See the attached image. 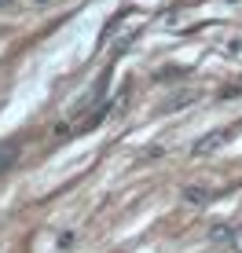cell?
I'll list each match as a JSON object with an SVG mask.
<instances>
[{
	"mask_svg": "<svg viewBox=\"0 0 242 253\" xmlns=\"http://www.w3.org/2000/svg\"><path fill=\"white\" fill-rule=\"evenodd\" d=\"M0 4H11V0H0Z\"/></svg>",
	"mask_w": 242,
	"mask_h": 253,
	"instance_id": "6",
	"label": "cell"
},
{
	"mask_svg": "<svg viewBox=\"0 0 242 253\" xmlns=\"http://www.w3.org/2000/svg\"><path fill=\"white\" fill-rule=\"evenodd\" d=\"M128 92H132V88H128V84H121V92L114 95V99H110V114H125V99H128Z\"/></svg>",
	"mask_w": 242,
	"mask_h": 253,
	"instance_id": "4",
	"label": "cell"
},
{
	"mask_svg": "<svg viewBox=\"0 0 242 253\" xmlns=\"http://www.w3.org/2000/svg\"><path fill=\"white\" fill-rule=\"evenodd\" d=\"M228 139H231V128H213V132H205V136L191 147V154H195V158H202V154H209V151H217V147H224Z\"/></svg>",
	"mask_w": 242,
	"mask_h": 253,
	"instance_id": "1",
	"label": "cell"
},
{
	"mask_svg": "<svg viewBox=\"0 0 242 253\" xmlns=\"http://www.w3.org/2000/svg\"><path fill=\"white\" fill-rule=\"evenodd\" d=\"M22 154V143L19 139H0V172H7Z\"/></svg>",
	"mask_w": 242,
	"mask_h": 253,
	"instance_id": "2",
	"label": "cell"
},
{
	"mask_svg": "<svg viewBox=\"0 0 242 253\" xmlns=\"http://www.w3.org/2000/svg\"><path fill=\"white\" fill-rule=\"evenodd\" d=\"M195 99V92H184V95H172V99L165 103V110H180V107H184V103H191Z\"/></svg>",
	"mask_w": 242,
	"mask_h": 253,
	"instance_id": "5",
	"label": "cell"
},
{
	"mask_svg": "<svg viewBox=\"0 0 242 253\" xmlns=\"http://www.w3.org/2000/svg\"><path fill=\"white\" fill-rule=\"evenodd\" d=\"M184 198H187L191 206H209V202H213V195H209L205 187H187V191H184Z\"/></svg>",
	"mask_w": 242,
	"mask_h": 253,
	"instance_id": "3",
	"label": "cell"
}]
</instances>
